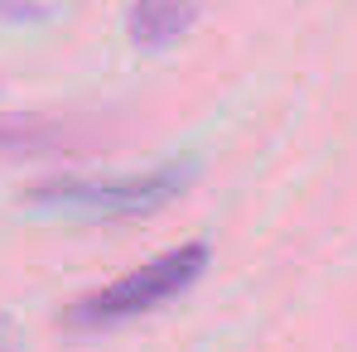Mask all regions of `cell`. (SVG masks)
<instances>
[{
	"label": "cell",
	"mask_w": 357,
	"mask_h": 352,
	"mask_svg": "<svg viewBox=\"0 0 357 352\" xmlns=\"http://www.w3.org/2000/svg\"><path fill=\"white\" fill-rule=\"evenodd\" d=\"M188 178L193 164H155L145 174H63L24 188V203L87 222H135L165 213L188 188Z\"/></svg>",
	"instance_id": "6da1fadb"
},
{
	"label": "cell",
	"mask_w": 357,
	"mask_h": 352,
	"mask_svg": "<svg viewBox=\"0 0 357 352\" xmlns=\"http://www.w3.org/2000/svg\"><path fill=\"white\" fill-rule=\"evenodd\" d=\"M208 270V241H178L169 251L130 266L126 275H116L112 285L77 294L73 304H63V323L77 333H102V328H121L140 314H155L160 304L178 299L183 290L198 285V275Z\"/></svg>",
	"instance_id": "7a4b0ae2"
},
{
	"label": "cell",
	"mask_w": 357,
	"mask_h": 352,
	"mask_svg": "<svg viewBox=\"0 0 357 352\" xmlns=\"http://www.w3.org/2000/svg\"><path fill=\"white\" fill-rule=\"evenodd\" d=\"M193 20H198V0H130L126 34L140 49H165L193 29Z\"/></svg>",
	"instance_id": "3957f363"
}]
</instances>
